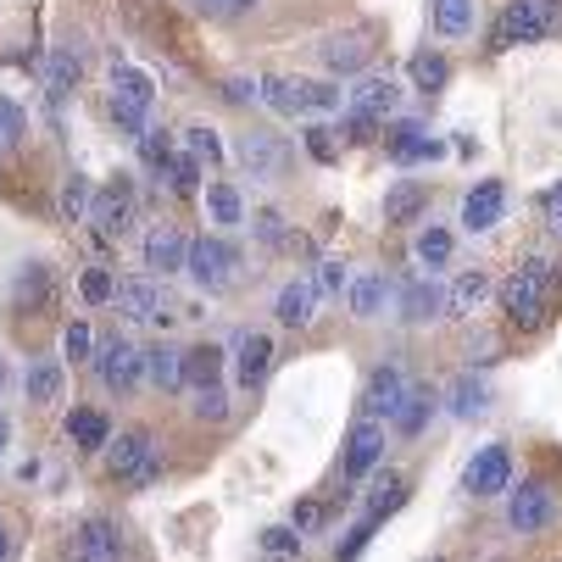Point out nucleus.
Listing matches in <instances>:
<instances>
[{"instance_id":"obj_3","label":"nucleus","mask_w":562,"mask_h":562,"mask_svg":"<svg viewBox=\"0 0 562 562\" xmlns=\"http://www.w3.org/2000/svg\"><path fill=\"white\" fill-rule=\"evenodd\" d=\"M557 518H562V491L551 485L546 473H529V479H518V485L507 491V529L513 535L540 540V535L557 529Z\"/></svg>"},{"instance_id":"obj_38","label":"nucleus","mask_w":562,"mask_h":562,"mask_svg":"<svg viewBox=\"0 0 562 562\" xmlns=\"http://www.w3.org/2000/svg\"><path fill=\"white\" fill-rule=\"evenodd\" d=\"M451 251H457V239H451V228L446 223H424L418 228V239H413V257H418V268H446L451 262Z\"/></svg>"},{"instance_id":"obj_7","label":"nucleus","mask_w":562,"mask_h":562,"mask_svg":"<svg viewBox=\"0 0 562 562\" xmlns=\"http://www.w3.org/2000/svg\"><path fill=\"white\" fill-rule=\"evenodd\" d=\"M128 557V535L112 513H90L78 518V529L61 546V562H123Z\"/></svg>"},{"instance_id":"obj_62","label":"nucleus","mask_w":562,"mask_h":562,"mask_svg":"<svg viewBox=\"0 0 562 562\" xmlns=\"http://www.w3.org/2000/svg\"><path fill=\"white\" fill-rule=\"evenodd\" d=\"M7 384H12V368H7V357H0V395H7Z\"/></svg>"},{"instance_id":"obj_6","label":"nucleus","mask_w":562,"mask_h":562,"mask_svg":"<svg viewBox=\"0 0 562 562\" xmlns=\"http://www.w3.org/2000/svg\"><path fill=\"white\" fill-rule=\"evenodd\" d=\"M134 217H139V195H134V179H128V173H112V179L90 195V212H85V223L106 239V246H117V239L134 228Z\"/></svg>"},{"instance_id":"obj_10","label":"nucleus","mask_w":562,"mask_h":562,"mask_svg":"<svg viewBox=\"0 0 562 562\" xmlns=\"http://www.w3.org/2000/svg\"><path fill=\"white\" fill-rule=\"evenodd\" d=\"M384 446H390V429L373 424V418H351L346 429V446H340V485H362L373 468H384Z\"/></svg>"},{"instance_id":"obj_33","label":"nucleus","mask_w":562,"mask_h":562,"mask_svg":"<svg viewBox=\"0 0 562 562\" xmlns=\"http://www.w3.org/2000/svg\"><path fill=\"white\" fill-rule=\"evenodd\" d=\"M491 290H496V279H491L485 268H468V273H457V284L446 290V312H451V317H473L479 306L491 301Z\"/></svg>"},{"instance_id":"obj_8","label":"nucleus","mask_w":562,"mask_h":562,"mask_svg":"<svg viewBox=\"0 0 562 562\" xmlns=\"http://www.w3.org/2000/svg\"><path fill=\"white\" fill-rule=\"evenodd\" d=\"M106 106H112V123H117L128 139H139L145 123H150V106H156L150 72H139V67H112V95H106Z\"/></svg>"},{"instance_id":"obj_11","label":"nucleus","mask_w":562,"mask_h":562,"mask_svg":"<svg viewBox=\"0 0 562 562\" xmlns=\"http://www.w3.org/2000/svg\"><path fill=\"white\" fill-rule=\"evenodd\" d=\"M507 491H513V451H507L502 440L479 446V451L468 457V468H462V496L496 502V496H507Z\"/></svg>"},{"instance_id":"obj_19","label":"nucleus","mask_w":562,"mask_h":562,"mask_svg":"<svg viewBox=\"0 0 562 562\" xmlns=\"http://www.w3.org/2000/svg\"><path fill=\"white\" fill-rule=\"evenodd\" d=\"M61 435L72 440V451H78V457H101V451H106V440H112L117 429H112V418H106L101 407H90V401H72L67 418H61Z\"/></svg>"},{"instance_id":"obj_55","label":"nucleus","mask_w":562,"mask_h":562,"mask_svg":"<svg viewBox=\"0 0 562 562\" xmlns=\"http://www.w3.org/2000/svg\"><path fill=\"white\" fill-rule=\"evenodd\" d=\"M223 101H228V106H257V101H262V78H246V72L223 78Z\"/></svg>"},{"instance_id":"obj_29","label":"nucleus","mask_w":562,"mask_h":562,"mask_svg":"<svg viewBox=\"0 0 562 562\" xmlns=\"http://www.w3.org/2000/svg\"><path fill=\"white\" fill-rule=\"evenodd\" d=\"M212 384H228V351L217 340L184 346V395L190 390H212Z\"/></svg>"},{"instance_id":"obj_39","label":"nucleus","mask_w":562,"mask_h":562,"mask_svg":"<svg viewBox=\"0 0 562 562\" xmlns=\"http://www.w3.org/2000/svg\"><path fill=\"white\" fill-rule=\"evenodd\" d=\"M407 78H413V90L440 95V90L451 85V61H446V50H418V56L407 61Z\"/></svg>"},{"instance_id":"obj_54","label":"nucleus","mask_w":562,"mask_h":562,"mask_svg":"<svg viewBox=\"0 0 562 562\" xmlns=\"http://www.w3.org/2000/svg\"><path fill=\"white\" fill-rule=\"evenodd\" d=\"M184 7L195 18H206V23H234V18H246L257 0H184Z\"/></svg>"},{"instance_id":"obj_14","label":"nucleus","mask_w":562,"mask_h":562,"mask_svg":"<svg viewBox=\"0 0 562 562\" xmlns=\"http://www.w3.org/2000/svg\"><path fill=\"white\" fill-rule=\"evenodd\" d=\"M273 362H279V351H273V335H262V329H246V335H234L228 379H234V390H239V395H257V390L268 384Z\"/></svg>"},{"instance_id":"obj_22","label":"nucleus","mask_w":562,"mask_h":562,"mask_svg":"<svg viewBox=\"0 0 562 562\" xmlns=\"http://www.w3.org/2000/svg\"><path fill=\"white\" fill-rule=\"evenodd\" d=\"M435 413H440V390H435V384H407V395H401V407H395V418H390V435L418 440V435L435 424Z\"/></svg>"},{"instance_id":"obj_35","label":"nucleus","mask_w":562,"mask_h":562,"mask_svg":"<svg viewBox=\"0 0 562 562\" xmlns=\"http://www.w3.org/2000/svg\"><path fill=\"white\" fill-rule=\"evenodd\" d=\"M246 228H251V239L262 251H295L301 239H295V228H290V217L279 212V206H257L251 217H246Z\"/></svg>"},{"instance_id":"obj_48","label":"nucleus","mask_w":562,"mask_h":562,"mask_svg":"<svg viewBox=\"0 0 562 562\" xmlns=\"http://www.w3.org/2000/svg\"><path fill=\"white\" fill-rule=\"evenodd\" d=\"M329 518H335V507H329V502H317V496H301V502L290 507V529H295L301 540H306V535H317Z\"/></svg>"},{"instance_id":"obj_32","label":"nucleus","mask_w":562,"mask_h":562,"mask_svg":"<svg viewBox=\"0 0 562 562\" xmlns=\"http://www.w3.org/2000/svg\"><path fill=\"white\" fill-rule=\"evenodd\" d=\"M440 401H446L451 418H485V413H491V384L473 379V368H468V373L451 379V390H446Z\"/></svg>"},{"instance_id":"obj_59","label":"nucleus","mask_w":562,"mask_h":562,"mask_svg":"<svg viewBox=\"0 0 562 562\" xmlns=\"http://www.w3.org/2000/svg\"><path fill=\"white\" fill-rule=\"evenodd\" d=\"M540 212H546V228H551V234H562V184L540 201Z\"/></svg>"},{"instance_id":"obj_63","label":"nucleus","mask_w":562,"mask_h":562,"mask_svg":"<svg viewBox=\"0 0 562 562\" xmlns=\"http://www.w3.org/2000/svg\"><path fill=\"white\" fill-rule=\"evenodd\" d=\"M429 562H446V557H429Z\"/></svg>"},{"instance_id":"obj_50","label":"nucleus","mask_w":562,"mask_h":562,"mask_svg":"<svg viewBox=\"0 0 562 562\" xmlns=\"http://www.w3.org/2000/svg\"><path fill=\"white\" fill-rule=\"evenodd\" d=\"M23 139H29V112L12 95H0V150H18Z\"/></svg>"},{"instance_id":"obj_21","label":"nucleus","mask_w":562,"mask_h":562,"mask_svg":"<svg viewBox=\"0 0 562 562\" xmlns=\"http://www.w3.org/2000/svg\"><path fill=\"white\" fill-rule=\"evenodd\" d=\"M67 395V368H61V357H29V368H23V401L34 413H50L56 401Z\"/></svg>"},{"instance_id":"obj_16","label":"nucleus","mask_w":562,"mask_h":562,"mask_svg":"<svg viewBox=\"0 0 562 562\" xmlns=\"http://www.w3.org/2000/svg\"><path fill=\"white\" fill-rule=\"evenodd\" d=\"M407 368L401 362H379V368H368V379H362V401H357V418H373V424H384L390 429V418H395V407H401V395H407Z\"/></svg>"},{"instance_id":"obj_24","label":"nucleus","mask_w":562,"mask_h":562,"mask_svg":"<svg viewBox=\"0 0 562 562\" xmlns=\"http://www.w3.org/2000/svg\"><path fill=\"white\" fill-rule=\"evenodd\" d=\"M407 496H413V479H407V473H395V468H373V473H368V502H362V518L384 524L390 513L407 507Z\"/></svg>"},{"instance_id":"obj_51","label":"nucleus","mask_w":562,"mask_h":562,"mask_svg":"<svg viewBox=\"0 0 562 562\" xmlns=\"http://www.w3.org/2000/svg\"><path fill=\"white\" fill-rule=\"evenodd\" d=\"M301 139H306V156H312V162H340V139H335V128L329 123H306L301 128Z\"/></svg>"},{"instance_id":"obj_20","label":"nucleus","mask_w":562,"mask_h":562,"mask_svg":"<svg viewBox=\"0 0 562 562\" xmlns=\"http://www.w3.org/2000/svg\"><path fill=\"white\" fill-rule=\"evenodd\" d=\"M384 150H390V162H395V168H413V162H435V156H446V145L429 139V128L413 123V117L384 128Z\"/></svg>"},{"instance_id":"obj_56","label":"nucleus","mask_w":562,"mask_h":562,"mask_svg":"<svg viewBox=\"0 0 562 562\" xmlns=\"http://www.w3.org/2000/svg\"><path fill=\"white\" fill-rule=\"evenodd\" d=\"M340 134H346L351 145H373V139L384 134V123L368 117V112H346V117H340Z\"/></svg>"},{"instance_id":"obj_57","label":"nucleus","mask_w":562,"mask_h":562,"mask_svg":"<svg viewBox=\"0 0 562 562\" xmlns=\"http://www.w3.org/2000/svg\"><path fill=\"white\" fill-rule=\"evenodd\" d=\"M312 112H340V90L335 85H317V78H306V117Z\"/></svg>"},{"instance_id":"obj_30","label":"nucleus","mask_w":562,"mask_h":562,"mask_svg":"<svg viewBox=\"0 0 562 562\" xmlns=\"http://www.w3.org/2000/svg\"><path fill=\"white\" fill-rule=\"evenodd\" d=\"M390 295H395V284H390L384 273H351V284H346V306H351L357 324H373V317H384Z\"/></svg>"},{"instance_id":"obj_60","label":"nucleus","mask_w":562,"mask_h":562,"mask_svg":"<svg viewBox=\"0 0 562 562\" xmlns=\"http://www.w3.org/2000/svg\"><path fill=\"white\" fill-rule=\"evenodd\" d=\"M18 557V529H12V518L0 513V562H12Z\"/></svg>"},{"instance_id":"obj_5","label":"nucleus","mask_w":562,"mask_h":562,"mask_svg":"<svg viewBox=\"0 0 562 562\" xmlns=\"http://www.w3.org/2000/svg\"><path fill=\"white\" fill-rule=\"evenodd\" d=\"M90 373L95 384L112 395V401H128L139 384H145V362H139V346L128 335H106L95 340V357H90Z\"/></svg>"},{"instance_id":"obj_26","label":"nucleus","mask_w":562,"mask_h":562,"mask_svg":"<svg viewBox=\"0 0 562 562\" xmlns=\"http://www.w3.org/2000/svg\"><path fill=\"white\" fill-rule=\"evenodd\" d=\"M440 312H446V290L429 273H413L407 284H401V295H395L401 324H429V317H440Z\"/></svg>"},{"instance_id":"obj_41","label":"nucleus","mask_w":562,"mask_h":562,"mask_svg":"<svg viewBox=\"0 0 562 562\" xmlns=\"http://www.w3.org/2000/svg\"><path fill=\"white\" fill-rule=\"evenodd\" d=\"M90 195H95V184H90L85 173H67V179L56 184V217H61V223H85Z\"/></svg>"},{"instance_id":"obj_43","label":"nucleus","mask_w":562,"mask_h":562,"mask_svg":"<svg viewBox=\"0 0 562 562\" xmlns=\"http://www.w3.org/2000/svg\"><path fill=\"white\" fill-rule=\"evenodd\" d=\"M134 145H139V162H145V168L156 173V184H162V173H168V162H173V134H168V128H150V123H145V134H139Z\"/></svg>"},{"instance_id":"obj_27","label":"nucleus","mask_w":562,"mask_h":562,"mask_svg":"<svg viewBox=\"0 0 562 562\" xmlns=\"http://www.w3.org/2000/svg\"><path fill=\"white\" fill-rule=\"evenodd\" d=\"M273 317H279L284 329H295V335L317 324V290H312V279H306V273L279 284V295H273Z\"/></svg>"},{"instance_id":"obj_31","label":"nucleus","mask_w":562,"mask_h":562,"mask_svg":"<svg viewBox=\"0 0 562 562\" xmlns=\"http://www.w3.org/2000/svg\"><path fill=\"white\" fill-rule=\"evenodd\" d=\"M424 212H429V184L401 179V184L384 190V223H390V228H407V223H418Z\"/></svg>"},{"instance_id":"obj_42","label":"nucleus","mask_w":562,"mask_h":562,"mask_svg":"<svg viewBox=\"0 0 562 562\" xmlns=\"http://www.w3.org/2000/svg\"><path fill=\"white\" fill-rule=\"evenodd\" d=\"M429 18L440 40H462L473 34V0H429Z\"/></svg>"},{"instance_id":"obj_2","label":"nucleus","mask_w":562,"mask_h":562,"mask_svg":"<svg viewBox=\"0 0 562 562\" xmlns=\"http://www.w3.org/2000/svg\"><path fill=\"white\" fill-rule=\"evenodd\" d=\"M184 273L195 279L201 295H228L239 284V273H246V251H239L228 234H195L190 257H184Z\"/></svg>"},{"instance_id":"obj_37","label":"nucleus","mask_w":562,"mask_h":562,"mask_svg":"<svg viewBox=\"0 0 562 562\" xmlns=\"http://www.w3.org/2000/svg\"><path fill=\"white\" fill-rule=\"evenodd\" d=\"M162 184H168V195H179V201H195V195L206 190V168L195 162L190 150H173V162H168Z\"/></svg>"},{"instance_id":"obj_9","label":"nucleus","mask_w":562,"mask_h":562,"mask_svg":"<svg viewBox=\"0 0 562 562\" xmlns=\"http://www.w3.org/2000/svg\"><path fill=\"white\" fill-rule=\"evenodd\" d=\"M234 156L257 184H279L295 162V145L284 134H273V128H246V134H234Z\"/></svg>"},{"instance_id":"obj_23","label":"nucleus","mask_w":562,"mask_h":562,"mask_svg":"<svg viewBox=\"0 0 562 562\" xmlns=\"http://www.w3.org/2000/svg\"><path fill=\"white\" fill-rule=\"evenodd\" d=\"M139 362H145V384L156 395H179L184 390V346H173V340L139 346Z\"/></svg>"},{"instance_id":"obj_34","label":"nucleus","mask_w":562,"mask_h":562,"mask_svg":"<svg viewBox=\"0 0 562 562\" xmlns=\"http://www.w3.org/2000/svg\"><path fill=\"white\" fill-rule=\"evenodd\" d=\"M390 106H395V85H390V72H362L357 78V90L346 95V112H368V117H390Z\"/></svg>"},{"instance_id":"obj_52","label":"nucleus","mask_w":562,"mask_h":562,"mask_svg":"<svg viewBox=\"0 0 562 562\" xmlns=\"http://www.w3.org/2000/svg\"><path fill=\"white\" fill-rule=\"evenodd\" d=\"M306 279H312L317 301H324V295H346V284H351V268H346L340 257H324V262H317V273H306Z\"/></svg>"},{"instance_id":"obj_36","label":"nucleus","mask_w":562,"mask_h":562,"mask_svg":"<svg viewBox=\"0 0 562 562\" xmlns=\"http://www.w3.org/2000/svg\"><path fill=\"white\" fill-rule=\"evenodd\" d=\"M78 50H67V45H56L50 50V61H45V95H50V106H61L72 90H78Z\"/></svg>"},{"instance_id":"obj_44","label":"nucleus","mask_w":562,"mask_h":562,"mask_svg":"<svg viewBox=\"0 0 562 562\" xmlns=\"http://www.w3.org/2000/svg\"><path fill=\"white\" fill-rule=\"evenodd\" d=\"M179 139H184V150L195 156L201 168H212V173L223 168V139H217V128H212V123H190Z\"/></svg>"},{"instance_id":"obj_17","label":"nucleus","mask_w":562,"mask_h":562,"mask_svg":"<svg viewBox=\"0 0 562 562\" xmlns=\"http://www.w3.org/2000/svg\"><path fill=\"white\" fill-rule=\"evenodd\" d=\"M150 457H156V429L128 424V429H117V435L106 440V451H101V473L112 479V485H128V479H134Z\"/></svg>"},{"instance_id":"obj_25","label":"nucleus","mask_w":562,"mask_h":562,"mask_svg":"<svg viewBox=\"0 0 562 562\" xmlns=\"http://www.w3.org/2000/svg\"><path fill=\"white\" fill-rule=\"evenodd\" d=\"M502 212H507V184L502 179H479L468 190V201H462V228L468 234H491L502 223Z\"/></svg>"},{"instance_id":"obj_15","label":"nucleus","mask_w":562,"mask_h":562,"mask_svg":"<svg viewBox=\"0 0 562 562\" xmlns=\"http://www.w3.org/2000/svg\"><path fill=\"white\" fill-rule=\"evenodd\" d=\"M128 324H168L173 317V301H168V284L150 279V273H128L117 279V301H112Z\"/></svg>"},{"instance_id":"obj_47","label":"nucleus","mask_w":562,"mask_h":562,"mask_svg":"<svg viewBox=\"0 0 562 562\" xmlns=\"http://www.w3.org/2000/svg\"><path fill=\"white\" fill-rule=\"evenodd\" d=\"M78 295H85V306H112L117 301V273L112 268H85L78 273Z\"/></svg>"},{"instance_id":"obj_18","label":"nucleus","mask_w":562,"mask_h":562,"mask_svg":"<svg viewBox=\"0 0 562 562\" xmlns=\"http://www.w3.org/2000/svg\"><path fill=\"white\" fill-rule=\"evenodd\" d=\"M139 257H145V273L150 279H179L184 273V257H190V234L184 228H173V223H156V228H145V239H139Z\"/></svg>"},{"instance_id":"obj_46","label":"nucleus","mask_w":562,"mask_h":562,"mask_svg":"<svg viewBox=\"0 0 562 562\" xmlns=\"http://www.w3.org/2000/svg\"><path fill=\"white\" fill-rule=\"evenodd\" d=\"M90 357H95V329L85 324V317H72V324H61V368L72 362H85L90 368Z\"/></svg>"},{"instance_id":"obj_40","label":"nucleus","mask_w":562,"mask_h":562,"mask_svg":"<svg viewBox=\"0 0 562 562\" xmlns=\"http://www.w3.org/2000/svg\"><path fill=\"white\" fill-rule=\"evenodd\" d=\"M262 101L284 117H306V78H262Z\"/></svg>"},{"instance_id":"obj_49","label":"nucleus","mask_w":562,"mask_h":562,"mask_svg":"<svg viewBox=\"0 0 562 562\" xmlns=\"http://www.w3.org/2000/svg\"><path fill=\"white\" fill-rule=\"evenodd\" d=\"M257 546H262V557H273V562H290V557H301V551H306V540H301L290 524L262 529V540H257Z\"/></svg>"},{"instance_id":"obj_53","label":"nucleus","mask_w":562,"mask_h":562,"mask_svg":"<svg viewBox=\"0 0 562 562\" xmlns=\"http://www.w3.org/2000/svg\"><path fill=\"white\" fill-rule=\"evenodd\" d=\"M373 535H379V524H373V518H357V524L335 540V562H357V557L373 546Z\"/></svg>"},{"instance_id":"obj_12","label":"nucleus","mask_w":562,"mask_h":562,"mask_svg":"<svg viewBox=\"0 0 562 562\" xmlns=\"http://www.w3.org/2000/svg\"><path fill=\"white\" fill-rule=\"evenodd\" d=\"M373 50H379V29L351 23V29H340V34H329L324 45H317V61H324V72H335V78H357V72H368Z\"/></svg>"},{"instance_id":"obj_58","label":"nucleus","mask_w":562,"mask_h":562,"mask_svg":"<svg viewBox=\"0 0 562 562\" xmlns=\"http://www.w3.org/2000/svg\"><path fill=\"white\" fill-rule=\"evenodd\" d=\"M162 473H168V462H162V451H156V457H150V462H145V468H139L134 479H128L123 491H134V496H139V491H150V485H156V479H162Z\"/></svg>"},{"instance_id":"obj_13","label":"nucleus","mask_w":562,"mask_h":562,"mask_svg":"<svg viewBox=\"0 0 562 562\" xmlns=\"http://www.w3.org/2000/svg\"><path fill=\"white\" fill-rule=\"evenodd\" d=\"M56 301H61V290H56V268L50 262H18V273H12V284H7V306L23 317H56Z\"/></svg>"},{"instance_id":"obj_1","label":"nucleus","mask_w":562,"mask_h":562,"mask_svg":"<svg viewBox=\"0 0 562 562\" xmlns=\"http://www.w3.org/2000/svg\"><path fill=\"white\" fill-rule=\"evenodd\" d=\"M551 290H557V268H551L546 257H524V262L496 284L502 312H507V324H513L518 335L546 329V317H551Z\"/></svg>"},{"instance_id":"obj_28","label":"nucleus","mask_w":562,"mask_h":562,"mask_svg":"<svg viewBox=\"0 0 562 562\" xmlns=\"http://www.w3.org/2000/svg\"><path fill=\"white\" fill-rule=\"evenodd\" d=\"M201 206H206V223H212V234H234V228H246V195H239V184H228V179H212L206 190H201Z\"/></svg>"},{"instance_id":"obj_61","label":"nucleus","mask_w":562,"mask_h":562,"mask_svg":"<svg viewBox=\"0 0 562 562\" xmlns=\"http://www.w3.org/2000/svg\"><path fill=\"white\" fill-rule=\"evenodd\" d=\"M7 451H12V413L0 407V462H7Z\"/></svg>"},{"instance_id":"obj_4","label":"nucleus","mask_w":562,"mask_h":562,"mask_svg":"<svg viewBox=\"0 0 562 562\" xmlns=\"http://www.w3.org/2000/svg\"><path fill=\"white\" fill-rule=\"evenodd\" d=\"M557 29H562V0H507L491 29V50L535 45V40H551Z\"/></svg>"},{"instance_id":"obj_45","label":"nucleus","mask_w":562,"mask_h":562,"mask_svg":"<svg viewBox=\"0 0 562 562\" xmlns=\"http://www.w3.org/2000/svg\"><path fill=\"white\" fill-rule=\"evenodd\" d=\"M234 401H228V384H212V390H190V418L195 424H228Z\"/></svg>"}]
</instances>
